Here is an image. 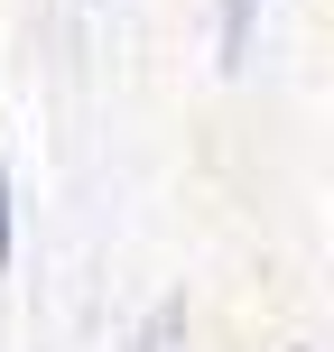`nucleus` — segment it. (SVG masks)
Here are the masks:
<instances>
[{
  "instance_id": "nucleus-2",
  "label": "nucleus",
  "mask_w": 334,
  "mask_h": 352,
  "mask_svg": "<svg viewBox=\"0 0 334 352\" xmlns=\"http://www.w3.org/2000/svg\"><path fill=\"white\" fill-rule=\"evenodd\" d=\"M176 324H186V297H167L158 316H149V334H140V352H167V343H176Z\"/></svg>"
},
{
  "instance_id": "nucleus-1",
  "label": "nucleus",
  "mask_w": 334,
  "mask_h": 352,
  "mask_svg": "<svg viewBox=\"0 0 334 352\" xmlns=\"http://www.w3.org/2000/svg\"><path fill=\"white\" fill-rule=\"evenodd\" d=\"M251 10H260V0H232V10H223V65H242V47H251Z\"/></svg>"
},
{
  "instance_id": "nucleus-3",
  "label": "nucleus",
  "mask_w": 334,
  "mask_h": 352,
  "mask_svg": "<svg viewBox=\"0 0 334 352\" xmlns=\"http://www.w3.org/2000/svg\"><path fill=\"white\" fill-rule=\"evenodd\" d=\"M0 269H10V167H0Z\"/></svg>"
}]
</instances>
